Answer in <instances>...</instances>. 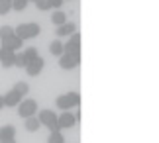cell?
<instances>
[{
    "instance_id": "cell-1",
    "label": "cell",
    "mask_w": 159,
    "mask_h": 143,
    "mask_svg": "<svg viewBox=\"0 0 159 143\" xmlns=\"http://www.w3.org/2000/svg\"><path fill=\"white\" fill-rule=\"evenodd\" d=\"M41 32V28H39V24H35V22H30V24H20V26H16L14 28V34L20 37L22 41H26V39H34V37H38Z\"/></svg>"
},
{
    "instance_id": "cell-2",
    "label": "cell",
    "mask_w": 159,
    "mask_h": 143,
    "mask_svg": "<svg viewBox=\"0 0 159 143\" xmlns=\"http://www.w3.org/2000/svg\"><path fill=\"white\" fill-rule=\"evenodd\" d=\"M81 104V94L79 92H67V94H61L55 98V106L59 110H71V108H77Z\"/></svg>"
},
{
    "instance_id": "cell-3",
    "label": "cell",
    "mask_w": 159,
    "mask_h": 143,
    "mask_svg": "<svg viewBox=\"0 0 159 143\" xmlns=\"http://www.w3.org/2000/svg\"><path fill=\"white\" fill-rule=\"evenodd\" d=\"M81 65V53H67L63 51L59 55V67L65 71H71V69H77Z\"/></svg>"
},
{
    "instance_id": "cell-4",
    "label": "cell",
    "mask_w": 159,
    "mask_h": 143,
    "mask_svg": "<svg viewBox=\"0 0 159 143\" xmlns=\"http://www.w3.org/2000/svg\"><path fill=\"white\" fill-rule=\"evenodd\" d=\"M38 102L34 100V98H22L20 104H18V114H20V118H30V116H35L38 114Z\"/></svg>"
},
{
    "instance_id": "cell-5",
    "label": "cell",
    "mask_w": 159,
    "mask_h": 143,
    "mask_svg": "<svg viewBox=\"0 0 159 143\" xmlns=\"http://www.w3.org/2000/svg\"><path fill=\"white\" fill-rule=\"evenodd\" d=\"M38 120L41 126H45L47 129H51V132H57V114H55L53 110H41L39 112V116H38Z\"/></svg>"
},
{
    "instance_id": "cell-6",
    "label": "cell",
    "mask_w": 159,
    "mask_h": 143,
    "mask_svg": "<svg viewBox=\"0 0 159 143\" xmlns=\"http://www.w3.org/2000/svg\"><path fill=\"white\" fill-rule=\"evenodd\" d=\"M63 49L67 53H81V34L79 32H73L69 41L63 45Z\"/></svg>"
},
{
    "instance_id": "cell-7",
    "label": "cell",
    "mask_w": 159,
    "mask_h": 143,
    "mask_svg": "<svg viewBox=\"0 0 159 143\" xmlns=\"http://www.w3.org/2000/svg\"><path fill=\"white\" fill-rule=\"evenodd\" d=\"M75 123H77V120H75V116H73L69 110H63V112H61V114L57 116V127H59V129L73 127Z\"/></svg>"
},
{
    "instance_id": "cell-8",
    "label": "cell",
    "mask_w": 159,
    "mask_h": 143,
    "mask_svg": "<svg viewBox=\"0 0 159 143\" xmlns=\"http://www.w3.org/2000/svg\"><path fill=\"white\" fill-rule=\"evenodd\" d=\"M14 59H16V51H12L8 47H0V65L10 69L14 67Z\"/></svg>"
},
{
    "instance_id": "cell-9",
    "label": "cell",
    "mask_w": 159,
    "mask_h": 143,
    "mask_svg": "<svg viewBox=\"0 0 159 143\" xmlns=\"http://www.w3.org/2000/svg\"><path fill=\"white\" fill-rule=\"evenodd\" d=\"M43 67H45V61L41 57H35L34 61H30V63L26 65V73L30 74V77H38V74L43 71Z\"/></svg>"
},
{
    "instance_id": "cell-10",
    "label": "cell",
    "mask_w": 159,
    "mask_h": 143,
    "mask_svg": "<svg viewBox=\"0 0 159 143\" xmlns=\"http://www.w3.org/2000/svg\"><path fill=\"white\" fill-rule=\"evenodd\" d=\"M0 47H8L12 51H18L20 47H24V41L16 34H12L10 37H6V39H0Z\"/></svg>"
},
{
    "instance_id": "cell-11",
    "label": "cell",
    "mask_w": 159,
    "mask_h": 143,
    "mask_svg": "<svg viewBox=\"0 0 159 143\" xmlns=\"http://www.w3.org/2000/svg\"><path fill=\"white\" fill-rule=\"evenodd\" d=\"M4 98V106H18V104H20V100H22V94H20V92H16L14 88H12V90H8V92H6V94L2 96Z\"/></svg>"
},
{
    "instance_id": "cell-12",
    "label": "cell",
    "mask_w": 159,
    "mask_h": 143,
    "mask_svg": "<svg viewBox=\"0 0 159 143\" xmlns=\"http://www.w3.org/2000/svg\"><path fill=\"white\" fill-rule=\"evenodd\" d=\"M73 32H75V24L73 22H65V24H61V26H57V37H65V35H71Z\"/></svg>"
},
{
    "instance_id": "cell-13",
    "label": "cell",
    "mask_w": 159,
    "mask_h": 143,
    "mask_svg": "<svg viewBox=\"0 0 159 143\" xmlns=\"http://www.w3.org/2000/svg\"><path fill=\"white\" fill-rule=\"evenodd\" d=\"M14 135H16V127L12 126V123L0 127V141H2V139H10V137H14Z\"/></svg>"
},
{
    "instance_id": "cell-14",
    "label": "cell",
    "mask_w": 159,
    "mask_h": 143,
    "mask_svg": "<svg viewBox=\"0 0 159 143\" xmlns=\"http://www.w3.org/2000/svg\"><path fill=\"white\" fill-rule=\"evenodd\" d=\"M39 120H38V116H30V118H26V129L28 132H38L39 129Z\"/></svg>"
},
{
    "instance_id": "cell-15",
    "label": "cell",
    "mask_w": 159,
    "mask_h": 143,
    "mask_svg": "<svg viewBox=\"0 0 159 143\" xmlns=\"http://www.w3.org/2000/svg\"><path fill=\"white\" fill-rule=\"evenodd\" d=\"M51 22L55 24V26H61V24H65V22H67V14H65V12H61V10H53V14H51Z\"/></svg>"
},
{
    "instance_id": "cell-16",
    "label": "cell",
    "mask_w": 159,
    "mask_h": 143,
    "mask_svg": "<svg viewBox=\"0 0 159 143\" xmlns=\"http://www.w3.org/2000/svg\"><path fill=\"white\" fill-rule=\"evenodd\" d=\"M22 55H24V59H26V63L34 61L35 57H39V53H38V49H35V47H28V49H24Z\"/></svg>"
},
{
    "instance_id": "cell-17",
    "label": "cell",
    "mask_w": 159,
    "mask_h": 143,
    "mask_svg": "<svg viewBox=\"0 0 159 143\" xmlns=\"http://www.w3.org/2000/svg\"><path fill=\"white\" fill-rule=\"evenodd\" d=\"M49 51H51V55H55V57H59V55L65 51V49H63V43H61L59 39L51 41V45H49Z\"/></svg>"
},
{
    "instance_id": "cell-18",
    "label": "cell",
    "mask_w": 159,
    "mask_h": 143,
    "mask_svg": "<svg viewBox=\"0 0 159 143\" xmlns=\"http://www.w3.org/2000/svg\"><path fill=\"white\" fill-rule=\"evenodd\" d=\"M47 143H65V137H63V133H61V129H57V132H51Z\"/></svg>"
},
{
    "instance_id": "cell-19",
    "label": "cell",
    "mask_w": 159,
    "mask_h": 143,
    "mask_svg": "<svg viewBox=\"0 0 159 143\" xmlns=\"http://www.w3.org/2000/svg\"><path fill=\"white\" fill-rule=\"evenodd\" d=\"M28 8V0H12V10L14 12H22Z\"/></svg>"
},
{
    "instance_id": "cell-20",
    "label": "cell",
    "mask_w": 159,
    "mask_h": 143,
    "mask_svg": "<svg viewBox=\"0 0 159 143\" xmlns=\"http://www.w3.org/2000/svg\"><path fill=\"white\" fill-rule=\"evenodd\" d=\"M14 90H16V92H20L22 96H26L28 92H30V84H28V83H24V80H20V83H16Z\"/></svg>"
},
{
    "instance_id": "cell-21",
    "label": "cell",
    "mask_w": 159,
    "mask_h": 143,
    "mask_svg": "<svg viewBox=\"0 0 159 143\" xmlns=\"http://www.w3.org/2000/svg\"><path fill=\"white\" fill-rule=\"evenodd\" d=\"M12 10V0H0V16H6Z\"/></svg>"
},
{
    "instance_id": "cell-22",
    "label": "cell",
    "mask_w": 159,
    "mask_h": 143,
    "mask_svg": "<svg viewBox=\"0 0 159 143\" xmlns=\"http://www.w3.org/2000/svg\"><path fill=\"white\" fill-rule=\"evenodd\" d=\"M35 6H38V10H41V12L51 10V2H49V0H35Z\"/></svg>"
},
{
    "instance_id": "cell-23",
    "label": "cell",
    "mask_w": 159,
    "mask_h": 143,
    "mask_svg": "<svg viewBox=\"0 0 159 143\" xmlns=\"http://www.w3.org/2000/svg\"><path fill=\"white\" fill-rule=\"evenodd\" d=\"M12 34H14V28L12 26H2L0 28V39H6V37H10Z\"/></svg>"
},
{
    "instance_id": "cell-24",
    "label": "cell",
    "mask_w": 159,
    "mask_h": 143,
    "mask_svg": "<svg viewBox=\"0 0 159 143\" xmlns=\"http://www.w3.org/2000/svg\"><path fill=\"white\" fill-rule=\"evenodd\" d=\"M0 143H16V141H14V137H10V139H2Z\"/></svg>"
},
{
    "instance_id": "cell-25",
    "label": "cell",
    "mask_w": 159,
    "mask_h": 143,
    "mask_svg": "<svg viewBox=\"0 0 159 143\" xmlns=\"http://www.w3.org/2000/svg\"><path fill=\"white\" fill-rule=\"evenodd\" d=\"M2 108H4V98L0 96V110H2Z\"/></svg>"
},
{
    "instance_id": "cell-26",
    "label": "cell",
    "mask_w": 159,
    "mask_h": 143,
    "mask_svg": "<svg viewBox=\"0 0 159 143\" xmlns=\"http://www.w3.org/2000/svg\"><path fill=\"white\" fill-rule=\"evenodd\" d=\"M28 2H30V0H28ZM32 2H35V0H32Z\"/></svg>"
},
{
    "instance_id": "cell-27",
    "label": "cell",
    "mask_w": 159,
    "mask_h": 143,
    "mask_svg": "<svg viewBox=\"0 0 159 143\" xmlns=\"http://www.w3.org/2000/svg\"><path fill=\"white\" fill-rule=\"evenodd\" d=\"M49 2H51V0H49Z\"/></svg>"
}]
</instances>
